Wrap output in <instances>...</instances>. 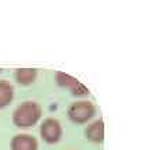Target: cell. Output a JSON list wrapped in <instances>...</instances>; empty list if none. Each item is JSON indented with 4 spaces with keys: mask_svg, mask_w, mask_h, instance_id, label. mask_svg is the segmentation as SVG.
Wrapping results in <instances>:
<instances>
[{
    "mask_svg": "<svg viewBox=\"0 0 143 150\" xmlns=\"http://www.w3.org/2000/svg\"><path fill=\"white\" fill-rule=\"evenodd\" d=\"M36 79V70L21 68L16 71V81L20 85H31Z\"/></svg>",
    "mask_w": 143,
    "mask_h": 150,
    "instance_id": "ba28073f",
    "label": "cell"
},
{
    "mask_svg": "<svg viewBox=\"0 0 143 150\" xmlns=\"http://www.w3.org/2000/svg\"><path fill=\"white\" fill-rule=\"evenodd\" d=\"M0 72H1V70H0Z\"/></svg>",
    "mask_w": 143,
    "mask_h": 150,
    "instance_id": "9c48e42d",
    "label": "cell"
},
{
    "mask_svg": "<svg viewBox=\"0 0 143 150\" xmlns=\"http://www.w3.org/2000/svg\"><path fill=\"white\" fill-rule=\"evenodd\" d=\"M42 117V108L35 102H25L14 110L13 112V122L16 127L28 128L33 127Z\"/></svg>",
    "mask_w": 143,
    "mask_h": 150,
    "instance_id": "6da1fadb",
    "label": "cell"
},
{
    "mask_svg": "<svg viewBox=\"0 0 143 150\" xmlns=\"http://www.w3.org/2000/svg\"><path fill=\"white\" fill-rule=\"evenodd\" d=\"M67 112H68V118L74 124H86L95 117L96 107L90 102L82 100V102L72 103Z\"/></svg>",
    "mask_w": 143,
    "mask_h": 150,
    "instance_id": "7a4b0ae2",
    "label": "cell"
},
{
    "mask_svg": "<svg viewBox=\"0 0 143 150\" xmlns=\"http://www.w3.org/2000/svg\"><path fill=\"white\" fill-rule=\"evenodd\" d=\"M11 150H38V140L28 134L16 135L11 139Z\"/></svg>",
    "mask_w": 143,
    "mask_h": 150,
    "instance_id": "5b68a950",
    "label": "cell"
},
{
    "mask_svg": "<svg viewBox=\"0 0 143 150\" xmlns=\"http://www.w3.org/2000/svg\"><path fill=\"white\" fill-rule=\"evenodd\" d=\"M85 138L93 143H100L104 140V122L101 118L88 125L85 129Z\"/></svg>",
    "mask_w": 143,
    "mask_h": 150,
    "instance_id": "8992f818",
    "label": "cell"
},
{
    "mask_svg": "<svg viewBox=\"0 0 143 150\" xmlns=\"http://www.w3.org/2000/svg\"><path fill=\"white\" fill-rule=\"evenodd\" d=\"M14 89L7 81H0V108L8 106L13 102Z\"/></svg>",
    "mask_w": 143,
    "mask_h": 150,
    "instance_id": "52a82bcc",
    "label": "cell"
},
{
    "mask_svg": "<svg viewBox=\"0 0 143 150\" xmlns=\"http://www.w3.org/2000/svg\"><path fill=\"white\" fill-rule=\"evenodd\" d=\"M56 79H57L58 85L69 89L74 96H88L89 95V89L85 85H82L76 78L71 76V75L64 74V72H57L56 74Z\"/></svg>",
    "mask_w": 143,
    "mask_h": 150,
    "instance_id": "277c9868",
    "label": "cell"
},
{
    "mask_svg": "<svg viewBox=\"0 0 143 150\" xmlns=\"http://www.w3.org/2000/svg\"><path fill=\"white\" fill-rule=\"evenodd\" d=\"M40 136L46 143H57L63 136V128L61 124L56 118H46L40 125Z\"/></svg>",
    "mask_w": 143,
    "mask_h": 150,
    "instance_id": "3957f363",
    "label": "cell"
}]
</instances>
